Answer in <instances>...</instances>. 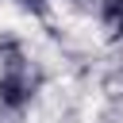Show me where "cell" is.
I'll return each instance as SVG.
<instances>
[{
	"instance_id": "1",
	"label": "cell",
	"mask_w": 123,
	"mask_h": 123,
	"mask_svg": "<svg viewBox=\"0 0 123 123\" xmlns=\"http://www.w3.org/2000/svg\"><path fill=\"white\" fill-rule=\"evenodd\" d=\"M35 92V81H31V69L23 65V58H12L4 62V73H0V104L8 108H23Z\"/></svg>"
},
{
	"instance_id": "2",
	"label": "cell",
	"mask_w": 123,
	"mask_h": 123,
	"mask_svg": "<svg viewBox=\"0 0 123 123\" xmlns=\"http://www.w3.org/2000/svg\"><path fill=\"white\" fill-rule=\"evenodd\" d=\"M104 23L115 38L123 35V0H104Z\"/></svg>"
},
{
	"instance_id": "3",
	"label": "cell",
	"mask_w": 123,
	"mask_h": 123,
	"mask_svg": "<svg viewBox=\"0 0 123 123\" xmlns=\"http://www.w3.org/2000/svg\"><path fill=\"white\" fill-rule=\"evenodd\" d=\"M19 4H27V8H42V0H19Z\"/></svg>"
}]
</instances>
